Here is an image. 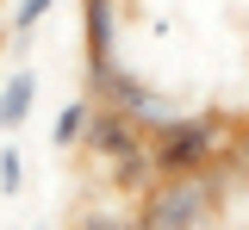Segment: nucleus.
<instances>
[{"label": "nucleus", "instance_id": "6e6552de", "mask_svg": "<svg viewBox=\"0 0 249 230\" xmlns=\"http://www.w3.org/2000/svg\"><path fill=\"white\" fill-rule=\"evenodd\" d=\"M19 187H25V156H19L13 143H0V193L13 199Z\"/></svg>", "mask_w": 249, "mask_h": 230}, {"label": "nucleus", "instance_id": "20e7f679", "mask_svg": "<svg viewBox=\"0 0 249 230\" xmlns=\"http://www.w3.org/2000/svg\"><path fill=\"white\" fill-rule=\"evenodd\" d=\"M81 56H119V0H81Z\"/></svg>", "mask_w": 249, "mask_h": 230}, {"label": "nucleus", "instance_id": "7ed1b4c3", "mask_svg": "<svg viewBox=\"0 0 249 230\" xmlns=\"http://www.w3.org/2000/svg\"><path fill=\"white\" fill-rule=\"evenodd\" d=\"M81 143H88L106 168H119V162H131V156H143V149H150V131H137L124 112H112V106H100V99H93V118H88V137H81Z\"/></svg>", "mask_w": 249, "mask_h": 230}, {"label": "nucleus", "instance_id": "0eeeda50", "mask_svg": "<svg viewBox=\"0 0 249 230\" xmlns=\"http://www.w3.org/2000/svg\"><path fill=\"white\" fill-rule=\"evenodd\" d=\"M50 13H56V0H19V6H13V37L25 44V37L37 32L44 19H50Z\"/></svg>", "mask_w": 249, "mask_h": 230}, {"label": "nucleus", "instance_id": "1a4fd4ad", "mask_svg": "<svg viewBox=\"0 0 249 230\" xmlns=\"http://www.w3.org/2000/svg\"><path fill=\"white\" fill-rule=\"evenodd\" d=\"M137 218H124V212H100V205H88L81 218H75V230H131Z\"/></svg>", "mask_w": 249, "mask_h": 230}, {"label": "nucleus", "instance_id": "f03ea898", "mask_svg": "<svg viewBox=\"0 0 249 230\" xmlns=\"http://www.w3.org/2000/svg\"><path fill=\"white\" fill-rule=\"evenodd\" d=\"M212 218H218L212 168H199V174H156L143 187V212H137L143 230H206Z\"/></svg>", "mask_w": 249, "mask_h": 230}, {"label": "nucleus", "instance_id": "f257e3e1", "mask_svg": "<svg viewBox=\"0 0 249 230\" xmlns=\"http://www.w3.org/2000/svg\"><path fill=\"white\" fill-rule=\"evenodd\" d=\"M224 143H231L224 118H212V112H175L168 125L150 131V162H156V174H199V168H212L224 156Z\"/></svg>", "mask_w": 249, "mask_h": 230}, {"label": "nucleus", "instance_id": "423d86ee", "mask_svg": "<svg viewBox=\"0 0 249 230\" xmlns=\"http://www.w3.org/2000/svg\"><path fill=\"white\" fill-rule=\"evenodd\" d=\"M88 118H93V94L62 99V112L50 118V143H56V149H75V143L88 137Z\"/></svg>", "mask_w": 249, "mask_h": 230}, {"label": "nucleus", "instance_id": "9b49d317", "mask_svg": "<svg viewBox=\"0 0 249 230\" xmlns=\"http://www.w3.org/2000/svg\"><path fill=\"white\" fill-rule=\"evenodd\" d=\"M37 230H44V224H37Z\"/></svg>", "mask_w": 249, "mask_h": 230}, {"label": "nucleus", "instance_id": "9d476101", "mask_svg": "<svg viewBox=\"0 0 249 230\" xmlns=\"http://www.w3.org/2000/svg\"><path fill=\"white\" fill-rule=\"evenodd\" d=\"M0 44H6V19H0Z\"/></svg>", "mask_w": 249, "mask_h": 230}, {"label": "nucleus", "instance_id": "39448f33", "mask_svg": "<svg viewBox=\"0 0 249 230\" xmlns=\"http://www.w3.org/2000/svg\"><path fill=\"white\" fill-rule=\"evenodd\" d=\"M31 112H37V68H13L0 87V131H25Z\"/></svg>", "mask_w": 249, "mask_h": 230}]
</instances>
